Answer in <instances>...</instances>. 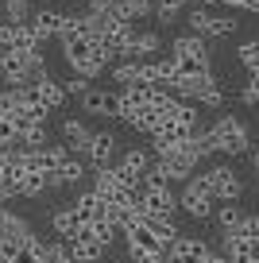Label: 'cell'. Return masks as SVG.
<instances>
[{"mask_svg": "<svg viewBox=\"0 0 259 263\" xmlns=\"http://www.w3.org/2000/svg\"><path fill=\"white\" fill-rule=\"evenodd\" d=\"M178 205L186 209L194 221H209V217H213V205H217V201H213V197H205L201 190H194V186L186 182V194L178 197Z\"/></svg>", "mask_w": 259, "mask_h": 263, "instance_id": "obj_12", "label": "cell"}, {"mask_svg": "<svg viewBox=\"0 0 259 263\" xmlns=\"http://www.w3.org/2000/svg\"><path fill=\"white\" fill-rule=\"evenodd\" d=\"M85 155H89L93 166H108V163H113V155H116V136H108V132H93Z\"/></svg>", "mask_w": 259, "mask_h": 263, "instance_id": "obj_14", "label": "cell"}, {"mask_svg": "<svg viewBox=\"0 0 259 263\" xmlns=\"http://www.w3.org/2000/svg\"><path fill=\"white\" fill-rule=\"evenodd\" d=\"M232 31H236V20H232V16H213L209 39H225V35H232Z\"/></svg>", "mask_w": 259, "mask_h": 263, "instance_id": "obj_35", "label": "cell"}, {"mask_svg": "<svg viewBox=\"0 0 259 263\" xmlns=\"http://www.w3.org/2000/svg\"><path fill=\"white\" fill-rule=\"evenodd\" d=\"M12 197H20V190H16V182L8 178V174H0V205H8Z\"/></svg>", "mask_w": 259, "mask_h": 263, "instance_id": "obj_37", "label": "cell"}, {"mask_svg": "<svg viewBox=\"0 0 259 263\" xmlns=\"http://www.w3.org/2000/svg\"><path fill=\"white\" fill-rule=\"evenodd\" d=\"M124 236H128V255H132V259H136V255H159V252H166V244H162L143 221L132 224V229H124Z\"/></svg>", "mask_w": 259, "mask_h": 263, "instance_id": "obj_6", "label": "cell"}, {"mask_svg": "<svg viewBox=\"0 0 259 263\" xmlns=\"http://www.w3.org/2000/svg\"><path fill=\"white\" fill-rule=\"evenodd\" d=\"M170 62H174V78H194L209 70V47L201 35H178L170 43Z\"/></svg>", "mask_w": 259, "mask_h": 263, "instance_id": "obj_1", "label": "cell"}, {"mask_svg": "<svg viewBox=\"0 0 259 263\" xmlns=\"http://www.w3.org/2000/svg\"><path fill=\"white\" fill-rule=\"evenodd\" d=\"M174 209H178V197L166 190H147L143 194V213H159V217H174Z\"/></svg>", "mask_w": 259, "mask_h": 263, "instance_id": "obj_17", "label": "cell"}, {"mask_svg": "<svg viewBox=\"0 0 259 263\" xmlns=\"http://www.w3.org/2000/svg\"><path fill=\"white\" fill-rule=\"evenodd\" d=\"M50 224H54V232H58V236H62V240H73V232L81 229V224H78V217H73V209H70V205H66V209H58V213L50 217Z\"/></svg>", "mask_w": 259, "mask_h": 263, "instance_id": "obj_28", "label": "cell"}, {"mask_svg": "<svg viewBox=\"0 0 259 263\" xmlns=\"http://www.w3.org/2000/svg\"><path fill=\"white\" fill-rule=\"evenodd\" d=\"M8 50H43V39L35 35V27L31 24H16V31H12V47Z\"/></svg>", "mask_w": 259, "mask_h": 263, "instance_id": "obj_22", "label": "cell"}, {"mask_svg": "<svg viewBox=\"0 0 259 263\" xmlns=\"http://www.w3.org/2000/svg\"><path fill=\"white\" fill-rule=\"evenodd\" d=\"M182 151H186V155H194L197 159V163H201V159L205 155H217V143H213V132L209 128H194V132H190V140L186 143H182Z\"/></svg>", "mask_w": 259, "mask_h": 263, "instance_id": "obj_18", "label": "cell"}, {"mask_svg": "<svg viewBox=\"0 0 259 263\" xmlns=\"http://www.w3.org/2000/svg\"><path fill=\"white\" fill-rule=\"evenodd\" d=\"M35 97H39V105L47 108V112H58V108L66 105V89L62 82H54V78H43V82H35Z\"/></svg>", "mask_w": 259, "mask_h": 263, "instance_id": "obj_16", "label": "cell"}, {"mask_svg": "<svg viewBox=\"0 0 259 263\" xmlns=\"http://www.w3.org/2000/svg\"><path fill=\"white\" fill-rule=\"evenodd\" d=\"M113 78L120 82V89L132 85V82H139V78H143V58H124V62L113 70Z\"/></svg>", "mask_w": 259, "mask_h": 263, "instance_id": "obj_27", "label": "cell"}, {"mask_svg": "<svg viewBox=\"0 0 259 263\" xmlns=\"http://www.w3.org/2000/svg\"><path fill=\"white\" fill-rule=\"evenodd\" d=\"M12 31H16V24L0 20V50H8V47H12Z\"/></svg>", "mask_w": 259, "mask_h": 263, "instance_id": "obj_39", "label": "cell"}, {"mask_svg": "<svg viewBox=\"0 0 259 263\" xmlns=\"http://www.w3.org/2000/svg\"><path fill=\"white\" fill-rule=\"evenodd\" d=\"M62 136H66V140L73 143V151H85V147H89V136H93V132L85 128V124H81V120H73V116H66V120H62Z\"/></svg>", "mask_w": 259, "mask_h": 263, "instance_id": "obj_24", "label": "cell"}, {"mask_svg": "<svg viewBox=\"0 0 259 263\" xmlns=\"http://www.w3.org/2000/svg\"><path fill=\"white\" fill-rule=\"evenodd\" d=\"M205 252H209V244L205 240H197V236H174V244L166 248V259L170 263H201L205 259Z\"/></svg>", "mask_w": 259, "mask_h": 263, "instance_id": "obj_7", "label": "cell"}, {"mask_svg": "<svg viewBox=\"0 0 259 263\" xmlns=\"http://www.w3.org/2000/svg\"><path fill=\"white\" fill-rule=\"evenodd\" d=\"M209 132H213V143H217V151H220V155H228V159L248 155V151H251V136H248V128H244L240 116H220V120L213 124Z\"/></svg>", "mask_w": 259, "mask_h": 263, "instance_id": "obj_2", "label": "cell"}, {"mask_svg": "<svg viewBox=\"0 0 259 263\" xmlns=\"http://www.w3.org/2000/svg\"><path fill=\"white\" fill-rule=\"evenodd\" d=\"M244 8H248V12H255V16H259V0H244Z\"/></svg>", "mask_w": 259, "mask_h": 263, "instance_id": "obj_44", "label": "cell"}, {"mask_svg": "<svg viewBox=\"0 0 259 263\" xmlns=\"http://www.w3.org/2000/svg\"><path fill=\"white\" fill-rule=\"evenodd\" d=\"M186 4H194V0H155V8H170V12H182Z\"/></svg>", "mask_w": 259, "mask_h": 263, "instance_id": "obj_41", "label": "cell"}, {"mask_svg": "<svg viewBox=\"0 0 259 263\" xmlns=\"http://www.w3.org/2000/svg\"><path fill=\"white\" fill-rule=\"evenodd\" d=\"M20 147H47V120H39V124L20 132Z\"/></svg>", "mask_w": 259, "mask_h": 263, "instance_id": "obj_31", "label": "cell"}, {"mask_svg": "<svg viewBox=\"0 0 259 263\" xmlns=\"http://www.w3.org/2000/svg\"><path fill=\"white\" fill-rule=\"evenodd\" d=\"M255 174H259V171H255Z\"/></svg>", "mask_w": 259, "mask_h": 263, "instance_id": "obj_49", "label": "cell"}, {"mask_svg": "<svg viewBox=\"0 0 259 263\" xmlns=\"http://www.w3.org/2000/svg\"><path fill=\"white\" fill-rule=\"evenodd\" d=\"M225 255L228 263H259V244L240 232H225Z\"/></svg>", "mask_w": 259, "mask_h": 263, "instance_id": "obj_10", "label": "cell"}, {"mask_svg": "<svg viewBox=\"0 0 259 263\" xmlns=\"http://www.w3.org/2000/svg\"><path fill=\"white\" fill-rule=\"evenodd\" d=\"M159 166L162 174H166L170 182H186V178H194V166H197V159L194 155H186V151H182V143L178 147H170L166 155H159Z\"/></svg>", "mask_w": 259, "mask_h": 263, "instance_id": "obj_5", "label": "cell"}, {"mask_svg": "<svg viewBox=\"0 0 259 263\" xmlns=\"http://www.w3.org/2000/svg\"><path fill=\"white\" fill-rule=\"evenodd\" d=\"M213 213H217V221H220V229H225V232H236V229H240V221H244V213H240L236 201H220V205H213Z\"/></svg>", "mask_w": 259, "mask_h": 263, "instance_id": "obj_26", "label": "cell"}, {"mask_svg": "<svg viewBox=\"0 0 259 263\" xmlns=\"http://www.w3.org/2000/svg\"><path fill=\"white\" fill-rule=\"evenodd\" d=\"M70 209H73V217H78V224H93V221H101V217H108V201H105V197H97L93 190L78 194Z\"/></svg>", "mask_w": 259, "mask_h": 263, "instance_id": "obj_8", "label": "cell"}, {"mask_svg": "<svg viewBox=\"0 0 259 263\" xmlns=\"http://www.w3.org/2000/svg\"><path fill=\"white\" fill-rule=\"evenodd\" d=\"M47 178H50V190H54V186H78V182L85 178V166H81V159H73V155H70L54 174H47Z\"/></svg>", "mask_w": 259, "mask_h": 263, "instance_id": "obj_19", "label": "cell"}, {"mask_svg": "<svg viewBox=\"0 0 259 263\" xmlns=\"http://www.w3.org/2000/svg\"><path fill=\"white\" fill-rule=\"evenodd\" d=\"M240 101H244V105H259V85H255V78H248V82H244Z\"/></svg>", "mask_w": 259, "mask_h": 263, "instance_id": "obj_38", "label": "cell"}, {"mask_svg": "<svg viewBox=\"0 0 259 263\" xmlns=\"http://www.w3.org/2000/svg\"><path fill=\"white\" fill-rule=\"evenodd\" d=\"M236 58H240V66L248 74H259V39H248L240 50H236Z\"/></svg>", "mask_w": 259, "mask_h": 263, "instance_id": "obj_32", "label": "cell"}, {"mask_svg": "<svg viewBox=\"0 0 259 263\" xmlns=\"http://www.w3.org/2000/svg\"><path fill=\"white\" fill-rule=\"evenodd\" d=\"M0 82H4V50H0Z\"/></svg>", "mask_w": 259, "mask_h": 263, "instance_id": "obj_46", "label": "cell"}, {"mask_svg": "<svg viewBox=\"0 0 259 263\" xmlns=\"http://www.w3.org/2000/svg\"><path fill=\"white\" fill-rule=\"evenodd\" d=\"M220 4H228V8H244V0H220Z\"/></svg>", "mask_w": 259, "mask_h": 263, "instance_id": "obj_45", "label": "cell"}, {"mask_svg": "<svg viewBox=\"0 0 259 263\" xmlns=\"http://www.w3.org/2000/svg\"><path fill=\"white\" fill-rule=\"evenodd\" d=\"M139 82L170 93V85H174V62H170V54L159 58V62H143V78H139Z\"/></svg>", "mask_w": 259, "mask_h": 263, "instance_id": "obj_13", "label": "cell"}, {"mask_svg": "<svg viewBox=\"0 0 259 263\" xmlns=\"http://www.w3.org/2000/svg\"><path fill=\"white\" fill-rule=\"evenodd\" d=\"M186 24L194 35H201V39H209V24H213V12H205L201 4H194V8L186 12Z\"/></svg>", "mask_w": 259, "mask_h": 263, "instance_id": "obj_29", "label": "cell"}, {"mask_svg": "<svg viewBox=\"0 0 259 263\" xmlns=\"http://www.w3.org/2000/svg\"><path fill=\"white\" fill-rule=\"evenodd\" d=\"M0 8H4V20H8V24H27V20H31V0H4V4H0Z\"/></svg>", "mask_w": 259, "mask_h": 263, "instance_id": "obj_30", "label": "cell"}, {"mask_svg": "<svg viewBox=\"0 0 259 263\" xmlns=\"http://www.w3.org/2000/svg\"><path fill=\"white\" fill-rule=\"evenodd\" d=\"M85 229H89V236L93 240H101V244H113V236H116V232H120V224H113V221H108V217H101V221H93V224H85Z\"/></svg>", "mask_w": 259, "mask_h": 263, "instance_id": "obj_33", "label": "cell"}, {"mask_svg": "<svg viewBox=\"0 0 259 263\" xmlns=\"http://www.w3.org/2000/svg\"><path fill=\"white\" fill-rule=\"evenodd\" d=\"M81 97V112L85 116H105V120H116L120 116V93L113 89H93V85H85V93H78Z\"/></svg>", "mask_w": 259, "mask_h": 263, "instance_id": "obj_3", "label": "cell"}, {"mask_svg": "<svg viewBox=\"0 0 259 263\" xmlns=\"http://www.w3.org/2000/svg\"><path fill=\"white\" fill-rule=\"evenodd\" d=\"M35 255H39V263H73L70 252H66V240H58V244H43V240H31Z\"/></svg>", "mask_w": 259, "mask_h": 263, "instance_id": "obj_23", "label": "cell"}, {"mask_svg": "<svg viewBox=\"0 0 259 263\" xmlns=\"http://www.w3.org/2000/svg\"><path fill=\"white\" fill-rule=\"evenodd\" d=\"M27 24L35 27V35H39L43 43H47V39H58V27H62V12H54V8H35Z\"/></svg>", "mask_w": 259, "mask_h": 263, "instance_id": "obj_15", "label": "cell"}, {"mask_svg": "<svg viewBox=\"0 0 259 263\" xmlns=\"http://www.w3.org/2000/svg\"><path fill=\"white\" fill-rule=\"evenodd\" d=\"M251 78H255V85H259V74H251Z\"/></svg>", "mask_w": 259, "mask_h": 263, "instance_id": "obj_47", "label": "cell"}, {"mask_svg": "<svg viewBox=\"0 0 259 263\" xmlns=\"http://www.w3.org/2000/svg\"><path fill=\"white\" fill-rule=\"evenodd\" d=\"M132 263H170V259H166V252H159V255H136Z\"/></svg>", "mask_w": 259, "mask_h": 263, "instance_id": "obj_42", "label": "cell"}, {"mask_svg": "<svg viewBox=\"0 0 259 263\" xmlns=\"http://www.w3.org/2000/svg\"><path fill=\"white\" fill-rule=\"evenodd\" d=\"M0 240H12V244H31L35 232H31V224H27L20 213L0 209Z\"/></svg>", "mask_w": 259, "mask_h": 263, "instance_id": "obj_9", "label": "cell"}, {"mask_svg": "<svg viewBox=\"0 0 259 263\" xmlns=\"http://www.w3.org/2000/svg\"><path fill=\"white\" fill-rule=\"evenodd\" d=\"M143 224L155 232V236L162 240V244H174V236H178V224H174V217H159V213H143Z\"/></svg>", "mask_w": 259, "mask_h": 263, "instance_id": "obj_20", "label": "cell"}, {"mask_svg": "<svg viewBox=\"0 0 259 263\" xmlns=\"http://www.w3.org/2000/svg\"><path fill=\"white\" fill-rule=\"evenodd\" d=\"M93 194L105 197V201H124V190H120V178H116V166H97L93 174Z\"/></svg>", "mask_w": 259, "mask_h": 263, "instance_id": "obj_11", "label": "cell"}, {"mask_svg": "<svg viewBox=\"0 0 259 263\" xmlns=\"http://www.w3.org/2000/svg\"><path fill=\"white\" fill-rule=\"evenodd\" d=\"M66 159H70V147H62V143H47V147H39V171L54 174Z\"/></svg>", "mask_w": 259, "mask_h": 263, "instance_id": "obj_21", "label": "cell"}, {"mask_svg": "<svg viewBox=\"0 0 259 263\" xmlns=\"http://www.w3.org/2000/svg\"><path fill=\"white\" fill-rule=\"evenodd\" d=\"M201 263H228V255H225V252H220V255H217V252H205Z\"/></svg>", "mask_w": 259, "mask_h": 263, "instance_id": "obj_43", "label": "cell"}, {"mask_svg": "<svg viewBox=\"0 0 259 263\" xmlns=\"http://www.w3.org/2000/svg\"><path fill=\"white\" fill-rule=\"evenodd\" d=\"M155 50H162L159 31H136V39H132V58H151Z\"/></svg>", "mask_w": 259, "mask_h": 263, "instance_id": "obj_25", "label": "cell"}, {"mask_svg": "<svg viewBox=\"0 0 259 263\" xmlns=\"http://www.w3.org/2000/svg\"><path fill=\"white\" fill-rule=\"evenodd\" d=\"M62 89H66V93H85V78H78V74H73V78H66V82H62Z\"/></svg>", "mask_w": 259, "mask_h": 263, "instance_id": "obj_40", "label": "cell"}, {"mask_svg": "<svg viewBox=\"0 0 259 263\" xmlns=\"http://www.w3.org/2000/svg\"><path fill=\"white\" fill-rule=\"evenodd\" d=\"M4 116H8V112H4Z\"/></svg>", "mask_w": 259, "mask_h": 263, "instance_id": "obj_48", "label": "cell"}, {"mask_svg": "<svg viewBox=\"0 0 259 263\" xmlns=\"http://www.w3.org/2000/svg\"><path fill=\"white\" fill-rule=\"evenodd\" d=\"M236 232L259 244V217H248V213H244V221H240V229H236Z\"/></svg>", "mask_w": 259, "mask_h": 263, "instance_id": "obj_36", "label": "cell"}, {"mask_svg": "<svg viewBox=\"0 0 259 263\" xmlns=\"http://www.w3.org/2000/svg\"><path fill=\"white\" fill-rule=\"evenodd\" d=\"M16 143H20L16 124H12V116H4V112H0V147H16Z\"/></svg>", "mask_w": 259, "mask_h": 263, "instance_id": "obj_34", "label": "cell"}, {"mask_svg": "<svg viewBox=\"0 0 259 263\" xmlns=\"http://www.w3.org/2000/svg\"><path fill=\"white\" fill-rule=\"evenodd\" d=\"M205 174H209V186H213V201H240L244 182H240V174H236L232 166H213V171H205Z\"/></svg>", "mask_w": 259, "mask_h": 263, "instance_id": "obj_4", "label": "cell"}]
</instances>
